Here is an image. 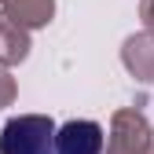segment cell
<instances>
[{
    "instance_id": "52a82bcc",
    "label": "cell",
    "mask_w": 154,
    "mask_h": 154,
    "mask_svg": "<svg viewBox=\"0 0 154 154\" xmlns=\"http://www.w3.org/2000/svg\"><path fill=\"white\" fill-rule=\"evenodd\" d=\"M15 95H18L15 77H11L4 66H0V110H4V106H11V103H15Z\"/></svg>"
},
{
    "instance_id": "6da1fadb",
    "label": "cell",
    "mask_w": 154,
    "mask_h": 154,
    "mask_svg": "<svg viewBox=\"0 0 154 154\" xmlns=\"http://www.w3.org/2000/svg\"><path fill=\"white\" fill-rule=\"evenodd\" d=\"M55 132L48 114H18L0 128V154H55Z\"/></svg>"
},
{
    "instance_id": "ba28073f",
    "label": "cell",
    "mask_w": 154,
    "mask_h": 154,
    "mask_svg": "<svg viewBox=\"0 0 154 154\" xmlns=\"http://www.w3.org/2000/svg\"><path fill=\"white\" fill-rule=\"evenodd\" d=\"M8 26V15H4V8H0V29H4Z\"/></svg>"
},
{
    "instance_id": "8992f818",
    "label": "cell",
    "mask_w": 154,
    "mask_h": 154,
    "mask_svg": "<svg viewBox=\"0 0 154 154\" xmlns=\"http://www.w3.org/2000/svg\"><path fill=\"white\" fill-rule=\"evenodd\" d=\"M29 33L26 29H18V26H4L0 29V66L4 70H11V66H18V63H26L29 59Z\"/></svg>"
},
{
    "instance_id": "5b68a950",
    "label": "cell",
    "mask_w": 154,
    "mask_h": 154,
    "mask_svg": "<svg viewBox=\"0 0 154 154\" xmlns=\"http://www.w3.org/2000/svg\"><path fill=\"white\" fill-rule=\"evenodd\" d=\"M8 22L18 29H44L51 18H55V0H0Z\"/></svg>"
},
{
    "instance_id": "7a4b0ae2",
    "label": "cell",
    "mask_w": 154,
    "mask_h": 154,
    "mask_svg": "<svg viewBox=\"0 0 154 154\" xmlns=\"http://www.w3.org/2000/svg\"><path fill=\"white\" fill-rule=\"evenodd\" d=\"M103 154H154V132L140 106H121L110 118V136Z\"/></svg>"
},
{
    "instance_id": "277c9868",
    "label": "cell",
    "mask_w": 154,
    "mask_h": 154,
    "mask_svg": "<svg viewBox=\"0 0 154 154\" xmlns=\"http://www.w3.org/2000/svg\"><path fill=\"white\" fill-rule=\"evenodd\" d=\"M121 66L136 77L140 85L154 81V33L150 29H140V33L125 37V44H121Z\"/></svg>"
},
{
    "instance_id": "3957f363",
    "label": "cell",
    "mask_w": 154,
    "mask_h": 154,
    "mask_svg": "<svg viewBox=\"0 0 154 154\" xmlns=\"http://www.w3.org/2000/svg\"><path fill=\"white\" fill-rule=\"evenodd\" d=\"M103 150H106V136H103V125L95 121L73 118L55 132V154H103Z\"/></svg>"
}]
</instances>
